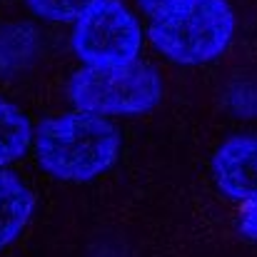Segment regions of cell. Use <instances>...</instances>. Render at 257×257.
Listing matches in <instances>:
<instances>
[{
  "label": "cell",
  "mask_w": 257,
  "mask_h": 257,
  "mask_svg": "<svg viewBox=\"0 0 257 257\" xmlns=\"http://www.w3.org/2000/svg\"><path fill=\"white\" fill-rule=\"evenodd\" d=\"M35 155L48 175L65 182H87L117 163L120 133L107 117L73 110L40 122Z\"/></svg>",
  "instance_id": "obj_1"
},
{
  "label": "cell",
  "mask_w": 257,
  "mask_h": 257,
  "mask_svg": "<svg viewBox=\"0 0 257 257\" xmlns=\"http://www.w3.org/2000/svg\"><path fill=\"white\" fill-rule=\"evenodd\" d=\"M232 35L235 13L227 0H175L150 23L155 50L180 65L215 60L232 43Z\"/></svg>",
  "instance_id": "obj_2"
},
{
  "label": "cell",
  "mask_w": 257,
  "mask_h": 257,
  "mask_svg": "<svg viewBox=\"0 0 257 257\" xmlns=\"http://www.w3.org/2000/svg\"><path fill=\"white\" fill-rule=\"evenodd\" d=\"M68 95L78 110L97 117L140 115L163 100V80L143 60L112 68H83L70 78Z\"/></svg>",
  "instance_id": "obj_3"
},
{
  "label": "cell",
  "mask_w": 257,
  "mask_h": 257,
  "mask_svg": "<svg viewBox=\"0 0 257 257\" xmlns=\"http://www.w3.org/2000/svg\"><path fill=\"white\" fill-rule=\"evenodd\" d=\"M140 45V23L120 0H97L73 28V50L87 68L133 63Z\"/></svg>",
  "instance_id": "obj_4"
},
{
  "label": "cell",
  "mask_w": 257,
  "mask_h": 257,
  "mask_svg": "<svg viewBox=\"0 0 257 257\" xmlns=\"http://www.w3.org/2000/svg\"><path fill=\"white\" fill-rule=\"evenodd\" d=\"M212 177L230 200L250 202L257 197V138L240 135L220 145L212 158Z\"/></svg>",
  "instance_id": "obj_5"
},
{
  "label": "cell",
  "mask_w": 257,
  "mask_h": 257,
  "mask_svg": "<svg viewBox=\"0 0 257 257\" xmlns=\"http://www.w3.org/2000/svg\"><path fill=\"white\" fill-rule=\"evenodd\" d=\"M35 210L30 187L10 170H0V250L10 247L28 227Z\"/></svg>",
  "instance_id": "obj_6"
},
{
  "label": "cell",
  "mask_w": 257,
  "mask_h": 257,
  "mask_svg": "<svg viewBox=\"0 0 257 257\" xmlns=\"http://www.w3.org/2000/svg\"><path fill=\"white\" fill-rule=\"evenodd\" d=\"M33 145V125L25 112L10 100L0 97V170L20 160Z\"/></svg>",
  "instance_id": "obj_7"
},
{
  "label": "cell",
  "mask_w": 257,
  "mask_h": 257,
  "mask_svg": "<svg viewBox=\"0 0 257 257\" xmlns=\"http://www.w3.org/2000/svg\"><path fill=\"white\" fill-rule=\"evenodd\" d=\"M97 0H28L33 13L55 23H75Z\"/></svg>",
  "instance_id": "obj_8"
},
{
  "label": "cell",
  "mask_w": 257,
  "mask_h": 257,
  "mask_svg": "<svg viewBox=\"0 0 257 257\" xmlns=\"http://www.w3.org/2000/svg\"><path fill=\"white\" fill-rule=\"evenodd\" d=\"M240 230H242L245 237H250V240L257 242V197L245 205L242 217H240Z\"/></svg>",
  "instance_id": "obj_9"
},
{
  "label": "cell",
  "mask_w": 257,
  "mask_h": 257,
  "mask_svg": "<svg viewBox=\"0 0 257 257\" xmlns=\"http://www.w3.org/2000/svg\"><path fill=\"white\" fill-rule=\"evenodd\" d=\"M140 3V8L145 10V13H150V15H158L160 10H165L168 5H172L175 0H138Z\"/></svg>",
  "instance_id": "obj_10"
}]
</instances>
